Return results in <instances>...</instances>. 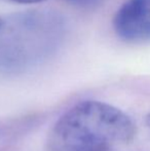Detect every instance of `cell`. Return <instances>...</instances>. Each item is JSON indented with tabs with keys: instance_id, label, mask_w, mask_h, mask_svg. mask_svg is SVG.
I'll use <instances>...</instances> for the list:
<instances>
[{
	"instance_id": "obj_1",
	"label": "cell",
	"mask_w": 150,
	"mask_h": 151,
	"mask_svg": "<svg viewBox=\"0 0 150 151\" xmlns=\"http://www.w3.org/2000/svg\"><path fill=\"white\" fill-rule=\"evenodd\" d=\"M136 127L124 112L98 101L78 103L57 121L50 137L54 151H105L128 143Z\"/></svg>"
},
{
	"instance_id": "obj_2",
	"label": "cell",
	"mask_w": 150,
	"mask_h": 151,
	"mask_svg": "<svg viewBox=\"0 0 150 151\" xmlns=\"http://www.w3.org/2000/svg\"><path fill=\"white\" fill-rule=\"evenodd\" d=\"M65 24L58 14L29 10L0 18V71L35 65L58 48Z\"/></svg>"
},
{
	"instance_id": "obj_3",
	"label": "cell",
	"mask_w": 150,
	"mask_h": 151,
	"mask_svg": "<svg viewBox=\"0 0 150 151\" xmlns=\"http://www.w3.org/2000/svg\"><path fill=\"white\" fill-rule=\"evenodd\" d=\"M114 29L119 38L131 43L150 41V0H128L114 18Z\"/></svg>"
},
{
	"instance_id": "obj_4",
	"label": "cell",
	"mask_w": 150,
	"mask_h": 151,
	"mask_svg": "<svg viewBox=\"0 0 150 151\" xmlns=\"http://www.w3.org/2000/svg\"><path fill=\"white\" fill-rule=\"evenodd\" d=\"M67 1L75 6L88 7V6H94L96 4H98L101 0H67Z\"/></svg>"
},
{
	"instance_id": "obj_5",
	"label": "cell",
	"mask_w": 150,
	"mask_h": 151,
	"mask_svg": "<svg viewBox=\"0 0 150 151\" xmlns=\"http://www.w3.org/2000/svg\"><path fill=\"white\" fill-rule=\"evenodd\" d=\"M14 1L20 2V3H37L42 0H14Z\"/></svg>"
},
{
	"instance_id": "obj_6",
	"label": "cell",
	"mask_w": 150,
	"mask_h": 151,
	"mask_svg": "<svg viewBox=\"0 0 150 151\" xmlns=\"http://www.w3.org/2000/svg\"><path fill=\"white\" fill-rule=\"evenodd\" d=\"M146 125H147V127L150 129V113L146 116Z\"/></svg>"
}]
</instances>
